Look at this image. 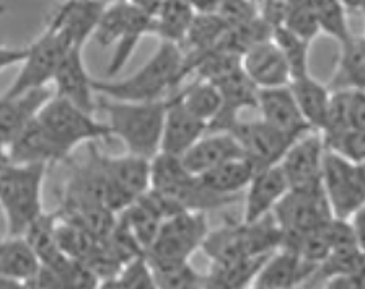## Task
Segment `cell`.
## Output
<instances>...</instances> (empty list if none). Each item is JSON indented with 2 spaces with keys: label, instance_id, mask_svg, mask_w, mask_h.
I'll return each mask as SVG.
<instances>
[{
  "label": "cell",
  "instance_id": "15",
  "mask_svg": "<svg viewBox=\"0 0 365 289\" xmlns=\"http://www.w3.org/2000/svg\"><path fill=\"white\" fill-rule=\"evenodd\" d=\"M323 157L324 144L322 133L317 129H308L299 136L279 161V166L289 181V188H304L322 183Z\"/></svg>",
  "mask_w": 365,
  "mask_h": 289
},
{
  "label": "cell",
  "instance_id": "40",
  "mask_svg": "<svg viewBox=\"0 0 365 289\" xmlns=\"http://www.w3.org/2000/svg\"><path fill=\"white\" fill-rule=\"evenodd\" d=\"M98 288L106 289H135L144 288L152 289L155 288V281H153V273L150 265H148L145 253L137 255V257L130 258L125 262L121 270L110 280L103 281Z\"/></svg>",
  "mask_w": 365,
  "mask_h": 289
},
{
  "label": "cell",
  "instance_id": "42",
  "mask_svg": "<svg viewBox=\"0 0 365 289\" xmlns=\"http://www.w3.org/2000/svg\"><path fill=\"white\" fill-rule=\"evenodd\" d=\"M324 149L347 158L351 162L364 163L365 161V129L349 128L344 131L322 136Z\"/></svg>",
  "mask_w": 365,
  "mask_h": 289
},
{
  "label": "cell",
  "instance_id": "4",
  "mask_svg": "<svg viewBox=\"0 0 365 289\" xmlns=\"http://www.w3.org/2000/svg\"><path fill=\"white\" fill-rule=\"evenodd\" d=\"M48 166L15 163L0 149V209L7 235H23L43 211V183Z\"/></svg>",
  "mask_w": 365,
  "mask_h": 289
},
{
  "label": "cell",
  "instance_id": "11",
  "mask_svg": "<svg viewBox=\"0 0 365 289\" xmlns=\"http://www.w3.org/2000/svg\"><path fill=\"white\" fill-rule=\"evenodd\" d=\"M71 48L59 33L46 26L41 35L26 48L25 58L20 62L19 76L4 95L16 96L28 90L48 87V83L53 82L62 58Z\"/></svg>",
  "mask_w": 365,
  "mask_h": 289
},
{
  "label": "cell",
  "instance_id": "38",
  "mask_svg": "<svg viewBox=\"0 0 365 289\" xmlns=\"http://www.w3.org/2000/svg\"><path fill=\"white\" fill-rule=\"evenodd\" d=\"M274 43L277 44L279 49L282 51L285 61H287L290 78L305 76V73L310 72V41L307 39L297 36L287 28L279 25L272 28V36Z\"/></svg>",
  "mask_w": 365,
  "mask_h": 289
},
{
  "label": "cell",
  "instance_id": "1",
  "mask_svg": "<svg viewBox=\"0 0 365 289\" xmlns=\"http://www.w3.org/2000/svg\"><path fill=\"white\" fill-rule=\"evenodd\" d=\"M150 190L167 218L181 211H214L238 201V196H220L209 191L197 175L187 172L181 157L165 152L150 158Z\"/></svg>",
  "mask_w": 365,
  "mask_h": 289
},
{
  "label": "cell",
  "instance_id": "6",
  "mask_svg": "<svg viewBox=\"0 0 365 289\" xmlns=\"http://www.w3.org/2000/svg\"><path fill=\"white\" fill-rule=\"evenodd\" d=\"M282 230L272 214L253 223L227 220L224 225L209 230L202 242V252L212 263H227L245 257L267 255L281 247Z\"/></svg>",
  "mask_w": 365,
  "mask_h": 289
},
{
  "label": "cell",
  "instance_id": "32",
  "mask_svg": "<svg viewBox=\"0 0 365 289\" xmlns=\"http://www.w3.org/2000/svg\"><path fill=\"white\" fill-rule=\"evenodd\" d=\"M365 270V253L364 245L357 242L338 243L331 248L327 258L317 265L315 271L305 281L302 288H323V283L331 276L354 273V271Z\"/></svg>",
  "mask_w": 365,
  "mask_h": 289
},
{
  "label": "cell",
  "instance_id": "43",
  "mask_svg": "<svg viewBox=\"0 0 365 289\" xmlns=\"http://www.w3.org/2000/svg\"><path fill=\"white\" fill-rule=\"evenodd\" d=\"M215 12L224 20L227 28L248 24L259 15L255 0H222Z\"/></svg>",
  "mask_w": 365,
  "mask_h": 289
},
{
  "label": "cell",
  "instance_id": "7",
  "mask_svg": "<svg viewBox=\"0 0 365 289\" xmlns=\"http://www.w3.org/2000/svg\"><path fill=\"white\" fill-rule=\"evenodd\" d=\"M36 118L68 156L80 144L111 138L106 123L98 121L93 113L78 108L72 101L57 95L46 101Z\"/></svg>",
  "mask_w": 365,
  "mask_h": 289
},
{
  "label": "cell",
  "instance_id": "20",
  "mask_svg": "<svg viewBox=\"0 0 365 289\" xmlns=\"http://www.w3.org/2000/svg\"><path fill=\"white\" fill-rule=\"evenodd\" d=\"M242 69L258 88L281 87L290 81L287 61L272 38L256 43L245 51Z\"/></svg>",
  "mask_w": 365,
  "mask_h": 289
},
{
  "label": "cell",
  "instance_id": "23",
  "mask_svg": "<svg viewBox=\"0 0 365 289\" xmlns=\"http://www.w3.org/2000/svg\"><path fill=\"white\" fill-rule=\"evenodd\" d=\"M245 190H247V200H245L243 220L253 223L272 211L277 201L287 193L289 181L281 166L274 163L269 167L256 168Z\"/></svg>",
  "mask_w": 365,
  "mask_h": 289
},
{
  "label": "cell",
  "instance_id": "10",
  "mask_svg": "<svg viewBox=\"0 0 365 289\" xmlns=\"http://www.w3.org/2000/svg\"><path fill=\"white\" fill-rule=\"evenodd\" d=\"M271 214L281 228L282 235L305 234L334 218L322 183L289 188L272 208Z\"/></svg>",
  "mask_w": 365,
  "mask_h": 289
},
{
  "label": "cell",
  "instance_id": "51",
  "mask_svg": "<svg viewBox=\"0 0 365 289\" xmlns=\"http://www.w3.org/2000/svg\"><path fill=\"white\" fill-rule=\"evenodd\" d=\"M0 243H2V239H0Z\"/></svg>",
  "mask_w": 365,
  "mask_h": 289
},
{
  "label": "cell",
  "instance_id": "37",
  "mask_svg": "<svg viewBox=\"0 0 365 289\" xmlns=\"http://www.w3.org/2000/svg\"><path fill=\"white\" fill-rule=\"evenodd\" d=\"M194 14L191 0H165L155 14V36L180 44Z\"/></svg>",
  "mask_w": 365,
  "mask_h": 289
},
{
  "label": "cell",
  "instance_id": "25",
  "mask_svg": "<svg viewBox=\"0 0 365 289\" xmlns=\"http://www.w3.org/2000/svg\"><path fill=\"white\" fill-rule=\"evenodd\" d=\"M54 93L48 87L16 96H0V149H5Z\"/></svg>",
  "mask_w": 365,
  "mask_h": 289
},
{
  "label": "cell",
  "instance_id": "8",
  "mask_svg": "<svg viewBox=\"0 0 365 289\" xmlns=\"http://www.w3.org/2000/svg\"><path fill=\"white\" fill-rule=\"evenodd\" d=\"M209 232L205 213L181 211L165 218L155 239L145 250L148 263L186 262L201 248Z\"/></svg>",
  "mask_w": 365,
  "mask_h": 289
},
{
  "label": "cell",
  "instance_id": "16",
  "mask_svg": "<svg viewBox=\"0 0 365 289\" xmlns=\"http://www.w3.org/2000/svg\"><path fill=\"white\" fill-rule=\"evenodd\" d=\"M103 9L101 0H66L51 12L46 26L59 33L68 46L83 48L93 38Z\"/></svg>",
  "mask_w": 365,
  "mask_h": 289
},
{
  "label": "cell",
  "instance_id": "41",
  "mask_svg": "<svg viewBox=\"0 0 365 289\" xmlns=\"http://www.w3.org/2000/svg\"><path fill=\"white\" fill-rule=\"evenodd\" d=\"M315 9L319 31L342 43L352 35L347 24V9L341 0H312Z\"/></svg>",
  "mask_w": 365,
  "mask_h": 289
},
{
  "label": "cell",
  "instance_id": "17",
  "mask_svg": "<svg viewBox=\"0 0 365 289\" xmlns=\"http://www.w3.org/2000/svg\"><path fill=\"white\" fill-rule=\"evenodd\" d=\"M220 93V110L212 121L207 124L205 133L227 131L233 123L240 120V113L247 108L256 110L258 103V87L250 81L242 67L228 72L219 81L212 82Z\"/></svg>",
  "mask_w": 365,
  "mask_h": 289
},
{
  "label": "cell",
  "instance_id": "47",
  "mask_svg": "<svg viewBox=\"0 0 365 289\" xmlns=\"http://www.w3.org/2000/svg\"><path fill=\"white\" fill-rule=\"evenodd\" d=\"M135 5H139L142 10H145L147 14H150L155 16V14L158 12V9L162 7V4L165 0H133Z\"/></svg>",
  "mask_w": 365,
  "mask_h": 289
},
{
  "label": "cell",
  "instance_id": "29",
  "mask_svg": "<svg viewBox=\"0 0 365 289\" xmlns=\"http://www.w3.org/2000/svg\"><path fill=\"white\" fill-rule=\"evenodd\" d=\"M56 213H43L34 223L26 229L25 237L30 243L33 252L36 253L41 266L53 270L59 276V273L66 270V266L71 263L72 258L61 250L59 243L56 239Z\"/></svg>",
  "mask_w": 365,
  "mask_h": 289
},
{
  "label": "cell",
  "instance_id": "28",
  "mask_svg": "<svg viewBox=\"0 0 365 289\" xmlns=\"http://www.w3.org/2000/svg\"><path fill=\"white\" fill-rule=\"evenodd\" d=\"M365 129V93L364 90H334L322 128V136L334 134L344 129Z\"/></svg>",
  "mask_w": 365,
  "mask_h": 289
},
{
  "label": "cell",
  "instance_id": "33",
  "mask_svg": "<svg viewBox=\"0 0 365 289\" xmlns=\"http://www.w3.org/2000/svg\"><path fill=\"white\" fill-rule=\"evenodd\" d=\"M39 260L30 243L23 235L7 237L0 243V275L11 278L26 288L31 278L38 273Z\"/></svg>",
  "mask_w": 365,
  "mask_h": 289
},
{
  "label": "cell",
  "instance_id": "34",
  "mask_svg": "<svg viewBox=\"0 0 365 289\" xmlns=\"http://www.w3.org/2000/svg\"><path fill=\"white\" fill-rule=\"evenodd\" d=\"M267 255L245 257L227 263H212L209 273L204 275V288L242 289L251 286Z\"/></svg>",
  "mask_w": 365,
  "mask_h": 289
},
{
  "label": "cell",
  "instance_id": "9",
  "mask_svg": "<svg viewBox=\"0 0 365 289\" xmlns=\"http://www.w3.org/2000/svg\"><path fill=\"white\" fill-rule=\"evenodd\" d=\"M322 186L334 218L349 219L365 206L364 163L351 162L324 149Z\"/></svg>",
  "mask_w": 365,
  "mask_h": 289
},
{
  "label": "cell",
  "instance_id": "44",
  "mask_svg": "<svg viewBox=\"0 0 365 289\" xmlns=\"http://www.w3.org/2000/svg\"><path fill=\"white\" fill-rule=\"evenodd\" d=\"M365 286V270L354 271V273H344L331 276L323 283V288L329 289H362Z\"/></svg>",
  "mask_w": 365,
  "mask_h": 289
},
{
  "label": "cell",
  "instance_id": "35",
  "mask_svg": "<svg viewBox=\"0 0 365 289\" xmlns=\"http://www.w3.org/2000/svg\"><path fill=\"white\" fill-rule=\"evenodd\" d=\"M255 170L256 168L248 158L237 157L199 175V180L205 188L215 193V195L238 196L240 191L247 188Z\"/></svg>",
  "mask_w": 365,
  "mask_h": 289
},
{
  "label": "cell",
  "instance_id": "50",
  "mask_svg": "<svg viewBox=\"0 0 365 289\" xmlns=\"http://www.w3.org/2000/svg\"><path fill=\"white\" fill-rule=\"evenodd\" d=\"M103 4H108V2H114V0H101Z\"/></svg>",
  "mask_w": 365,
  "mask_h": 289
},
{
  "label": "cell",
  "instance_id": "26",
  "mask_svg": "<svg viewBox=\"0 0 365 289\" xmlns=\"http://www.w3.org/2000/svg\"><path fill=\"white\" fill-rule=\"evenodd\" d=\"M243 157L237 139L227 131L202 134L185 154L181 156L182 166L192 175H202L220 163L232 158Z\"/></svg>",
  "mask_w": 365,
  "mask_h": 289
},
{
  "label": "cell",
  "instance_id": "24",
  "mask_svg": "<svg viewBox=\"0 0 365 289\" xmlns=\"http://www.w3.org/2000/svg\"><path fill=\"white\" fill-rule=\"evenodd\" d=\"M207 131V124L192 116L173 95L167 98L160 152L181 157L190 147Z\"/></svg>",
  "mask_w": 365,
  "mask_h": 289
},
{
  "label": "cell",
  "instance_id": "27",
  "mask_svg": "<svg viewBox=\"0 0 365 289\" xmlns=\"http://www.w3.org/2000/svg\"><path fill=\"white\" fill-rule=\"evenodd\" d=\"M165 218L167 216H165L163 209L160 208L157 198L150 190L118 213V220L139 243L144 253L155 239Z\"/></svg>",
  "mask_w": 365,
  "mask_h": 289
},
{
  "label": "cell",
  "instance_id": "18",
  "mask_svg": "<svg viewBox=\"0 0 365 289\" xmlns=\"http://www.w3.org/2000/svg\"><path fill=\"white\" fill-rule=\"evenodd\" d=\"M53 82L56 85L57 96H62L78 108L88 113L96 111V100L93 90V78L85 67L83 48H71L62 58L59 67L54 73Z\"/></svg>",
  "mask_w": 365,
  "mask_h": 289
},
{
  "label": "cell",
  "instance_id": "19",
  "mask_svg": "<svg viewBox=\"0 0 365 289\" xmlns=\"http://www.w3.org/2000/svg\"><path fill=\"white\" fill-rule=\"evenodd\" d=\"M9 161L15 163H49L67 162L68 156L62 147L56 143L36 116L21 129L19 136L5 147Z\"/></svg>",
  "mask_w": 365,
  "mask_h": 289
},
{
  "label": "cell",
  "instance_id": "5",
  "mask_svg": "<svg viewBox=\"0 0 365 289\" xmlns=\"http://www.w3.org/2000/svg\"><path fill=\"white\" fill-rule=\"evenodd\" d=\"M155 35V16L147 14L133 0H114L105 4L93 38L103 48L114 46L106 76L114 77L133 58L140 39Z\"/></svg>",
  "mask_w": 365,
  "mask_h": 289
},
{
  "label": "cell",
  "instance_id": "12",
  "mask_svg": "<svg viewBox=\"0 0 365 289\" xmlns=\"http://www.w3.org/2000/svg\"><path fill=\"white\" fill-rule=\"evenodd\" d=\"M103 167L106 173L105 205L116 214L150 190V158L130 152L103 154Z\"/></svg>",
  "mask_w": 365,
  "mask_h": 289
},
{
  "label": "cell",
  "instance_id": "30",
  "mask_svg": "<svg viewBox=\"0 0 365 289\" xmlns=\"http://www.w3.org/2000/svg\"><path fill=\"white\" fill-rule=\"evenodd\" d=\"M334 90H364L365 88V41L361 35H352L339 43V56L333 77L328 83Z\"/></svg>",
  "mask_w": 365,
  "mask_h": 289
},
{
  "label": "cell",
  "instance_id": "3",
  "mask_svg": "<svg viewBox=\"0 0 365 289\" xmlns=\"http://www.w3.org/2000/svg\"><path fill=\"white\" fill-rule=\"evenodd\" d=\"M96 110L106 115L111 138L121 141L130 154L147 158L158 154L167 98L125 101L100 95Z\"/></svg>",
  "mask_w": 365,
  "mask_h": 289
},
{
  "label": "cell",
  "instance_id": "49",
  "mask_svg": "<svg viewBox=\"0 0 365 289\" xmlns=\"http://www.w3.org/2000/svg\"><path fill=\"white\" fill-rule=\"evenodd\" d=\"M4 10H5V7H4V5H0V15H2V14H4Z\"/></svg>",
  "mask_w": 365,
  "mask_h": 289
},
{
  "label": "cell",
  "instance_id": "46",
  "mask_svg": "<svg viewBox=\"0 0 365 289\" xmlns=\"http://www.w3.org/2000/svg\"><path fill=\"white\" fill-rule=\"evenodd\" d=\"M222 0H191V5L196 14H209L219 9Z\"/></svg>",
  "mask_w": 365,
  "mask_h": 289
},
{
  "label": "cell",
  "instance_id": "48",
  "mask_svg": "<svg viewBox=\"0 0 365 289\" xmlns=\"http://www.w3.org/2000/svg\"><path fill=\"white\" fill-rule=\"evenodd\" d=\"M344 4L347 10H352V12H361L364 7V0H341Z\"/></svg>",
  "mask_w": 365,
  "mask_h": 289
},
{
  "label": "cell",
  "instance_id": "22",
  "mask_svg": "<svg viewBox=\"0 0 365 289\" xmlns=\"http://www.w3.org/2000/svg\"><path fill=\"white\" fill-rule=\"evenodd\" d=\"M317 266L307 263L295 252L279 247L267 255L251 288L287 289L304 286Z\"/></svg>",
  "mask_w": 365,
  "mask_h": 289
},
{
  "label": "cell",
  "instance_id": "39",
  "mask_svg": "<svg viewBox=\"0 0 365 289\" xmlns=\"http://www.w3.org/2000/svg\"><path fill=\"white\" fill-rule=\"evenodd\" d=\"M153 273L155 288L163 289H196L204 288V273L186 262L173 263H148Z\"/></svg>",
  "mask_w": 365,
  "mask_h": 289
},
{
  "label": "cell",
  "instance_id": "21",
  "mask_svg": "<svg viewBox=\"0 0 365 289\" xmlns=\"http://www.w3.org/2000/svg\"><path fill=\"white\" fill-rule=\"evenodd\" d=\"M256 110L259 111L261 120L271 124L272 128L279 129L294 138H299L308 129L307 121L302 116L299 105L290 92L289 85L271 88H258V103Z\"/></svg>",
  "mask_w": 365,
  "mask_h": 289
},
{
  "label": "cell",
  "instance_id": "13",
  "mask_svg": "<svg viewBox=\"0 0 365 289\" xmlns=\"http://www.w3.org/2000/svg\"><path fill=\"white\" fill-rule=\"evenodd\" d=\"M227 133H230L237 139L243 157L248 158L255 168L279 163L289 146L297 139L294 136L272 128L261 118L251 121L237 120L227 129Z\"/></svg>",
  "mask_w": 365,
  "mask_h": 289
},
{
  "label": "cell",
  "instance_id": "31",
  "mask_svg": "<svg viewBox=\"0 0 365 289\" xmlns=\"http://www.w3.org/2000/svg\"><path fill=\"white\" fill-rule=\"evenodd\" d=\"M287 85L308 126L322 131L331 96L328 85L317 81L310 72L290 78Z\"/></svg>",
  "mask_w": 365,
  "mask_h": 289
},
{
  "label": "cell",
  "instance_id": "14",
  "mask_svg": "<svg viewBox=\"0 0 365 289\" xmlns=\"http://www.w3.org/2000/svg\"><path fill=\"white\" fill-rule=\"evenodd\" d=\"M105 198L106 173L105 167H103V152L95 146V143H88L87 158L82 163L72 166L61 208L105 205Z\"/></svg>",
  "mask_w": 365,
  "mask_h": 289
},
{
  "label": "cell",
  "instance_id": "2",
  "mask_svg": "<svg viewBox=\"0 0 365 289\" xmlns=\"http://www.w3.org/2000/svg\"><path fill=\"white\" fill-rule=\"evenodd\" d=\"M182 53L180 44L171 41L160 43L155 54L139 71L121 81H96L93 78L95 93L114 100L150 101L165 98L171 90L180 88L185 81Z\"/></svg>",
  "mask_w": 365,
  "mask_h": 289
},
{
  "label": "cell",
  "instance_id": "36",
  "mask_svg": "<svg viewBox=\"0 0 365 289\" xmlns=\"http://www.w3.org/2000/svg\"><path fill=\"white\" fill-rule=\"evenodd\" d=\"M171 95L180 101L182 108L205 124L214 120L222 105L220 93L215 85L202 78H194L190 85L176 88V92Z\"/></svg>",
  "mask_w": 365,
  "mask_h": 289
},
{
  "label": "cell",
  "instance_id": "45",
  "mask_svg": "<svg viewBox=\"0 0 365 289\" xmlns=\"http://www.w3.org/2000/svg\"><path fill=\"white\" fill-rule=\"evenodd\" d=\"M26 54V48H7L0 46V72L7 67L20 64Z\"/></svg>",
  "mask_w": 365,
  "mask_h": 289
},
{
  "label": "cell",
  "instance_id": "52",
  "mask_svg": "<svg viewBox=\"0 0 365 289\" xmlns=\"http://www.w3.org/2000/svg\"><path fill=\"white\" fill-rule=\"evenodd\" d=\"M255 2H256V0H255Z\"/></svg>",
  "mask_w": 365,
  "mask_h": 289
}]
</instances>
